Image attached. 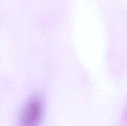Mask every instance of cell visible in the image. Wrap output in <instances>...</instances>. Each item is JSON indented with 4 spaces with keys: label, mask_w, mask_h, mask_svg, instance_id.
Here are the masks:
<instances>
[{
    "label": "cell",
    "mask_w": 127,
    "mask_h": 126,
    "mask_svg": "<svg viewBox=\"0 0 127 126\" xmlns=\"http://www.w3.org/2000/svg\"><path fill=\"white\" fill-rule=\"evenodd\" d=\"M44 113L42 99L38 96L31 97L25 103L18 117L17 126H40Z\"/></svg>",
    "instance_id": "6da1fadb"
}]
</instances>
